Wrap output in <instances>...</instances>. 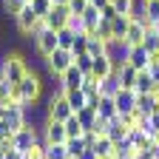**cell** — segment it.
<instances>
[{"instance_id":"obj_1","label":"cell","mask_w":159,"mask_h":159,"mask_svg":"<svg viewBox=\"0 0 159 159\" xmlns=\"http://www.w3.org/2000/svg\"><path fill=\"white\" fill-rule=\"evenodd\" d=\"M0 71H3V80L6 83H11L14 88L26 80V74L31 71L29 66H26V60L20 57L17 51H6L3 57H0Z\"/></svg>"},{"instance_id":"obj_2","label":"cell","mask_w":159,"mask_h":159,"mask_svg":"<svg viewBox=\"0 0 159 159\" xmlns=\"http://www.w3.org/2000/svg\"><path fill=\"white\" fill-rule=\"evenodd\" d=\"M40 97H43V80H40L37 71H29L26 80L17 85V97L14 99H20V102L29 108L31 102H40Z\"/></svg>"},{"instance_id":"obj_3","label":"cell","mask_w":159,"mask_h":159,"mask_svg":"<svg viewBox=\"0 0 159 159\" xmlns=\"http://www.w3.org/2000/svg\"><path fill=\"white\" fill-rule=\"evenodd\" d=\"M71 114H74V108L68 105V99H66L63 88L57 85V91H51L48 102H46V116H51V119H60V122H66V119H68Z\"/></svg>"},{"instance_id":"obj_4","label":"cell","mask_w":159,"mask_h":159,"mask_svg":"<svg viewBox=\"0 0 159 159\" xmlns=\"http://www.w3.org/2000/svg\"><path fill=\"white\" fill-rule=\"evenodd\" d=\"M68 66H74V51L71 48H54V54L46 57V71H48V77H57L60 80V74H63Z\"/></svg>"},{"instance_id":"obj_5","label":"cell","mask_w":159,"mask_h":159,"mask_svg":"<svg viewBox=\"0 0 159 159\" xmlns=\"http://www.w3.org/2000/svg\"><path fill=\"white\" fill-rule=\"evenodd\" d=\"M37 142H43V134H40V128L37 125H31V122H26L23 128H20L14 136H11V145L20 151V153H26L29 148H34Z\"/></svg>"},{"instance_id":"obj_6","label":"cell","mask_w":159,"mask_h":159,"mask_svg":"<svg viewBox=\"0 0 159 159\" xmlns=\"http://www.w3.org/2000/svg\"><path fill=\"white\" fill-rule=\"evenodd\" d=\"M40 134H43V142H48V145H57V142H66V139H68L66 122L51 119V116H46V122L40 125Z\"/></svg>"},{"instance_id":"obj_7","label":"cell","mask_w":159,"mask_h":159,"mask_svg":"<svg viewBox=\"0 0 159 159\" xmlns=\"http://www.w3.org/2000/svg\"><path fill=\"white\" fill-rule=\"evenodd\" d=\"M34 48H37V54L40 57H48V54H54V48H60V40H57V31L54 29H43L37 34V40H34Z\"/></svg>"},{"instance_id":"obj_8","label":"cell","mask_w":159,"mask_h":159,"mask_svg":"<svg viewBox=\"0 0 159 159\" xmlns=\"http://www.w3.org/2000/svg\"><path fill=\"white\" fill-rule=\"evenodd\" d=\"M11 20H14V26H17V31H20V34H31V29L37 26V20H40V17H37V11L31 9V3H29L23 11H17Z\"/></svg>"},{"instance_id":"obj_9","label":"cell","mask_w":159,"mask_h":159,"mask_svg":"<svg viewBox=\"0 0 159 159\" xmlns=\"http://www.w3.org/2000/svg\"><path fill=\"white\" fill-rule=\"evenodd\" d=\"M114 71H116V80H119V88H134L136 85L139 68H134L131 63H114Z\"/></svg>"},{"instance_id":"obj_10","label":"cell","mask_w":159,"mask_h":159,"mask_svg":"<svg viewBox=\"0 0 159 159\" xmlns=\"http://www.w3.org/2000/svg\"><path fill=\"white\" fill-rule=\"evenodd\" d=\"M125 63H131L134 68L142 71V68L151 66V51H148L142 43H139V46H131V48H128V57H125Z\"/></svg>"},{"instance_id":"obj_11","label":"cell","mask_w":159,"mask_h":159,"mask_svg":"<svg viewBox=\"0 0 159 159\" xmlns=\"http://www.w3.org/2000/svg\"><path fill=\"white\" fill-rule=\"evenodd\" d=\"M68 20H71V9H68V6H54L51 14L46 17V26L54 29V31H60V29L68 26Z\"/></svg>"},{"instance_id":"obj_12","label":"cell","mask_w":159,"mask_h":159,"mask_svg":"<svg viewBox=\"0 0 159 159\" xmlns=\"http://www.w3.org/2000/svg\"><path fill=\"white\" fill-rule=\"evenodd\" d=\"M83 80H85V74L80 71L77 63H74V66H68L63 74H60V83H57V85H60V88H80V85H83Z\"/></svg>"},{"instance_id":"obj_13","label":"cell","mask_w":159,"mask_h":159,"mask_svg":"<svg viewBox=\"0 0 159 159\" xmlns=\"http://www.w3.org/2000/svg\"><path fill=\"white\" fill-rule=\"evenodd\" d=\"M114 99H116V111H119V114L136 111V91H134V88H119V94H116Z\"/></svg>"},{"instance_id":"obj_14","label":"cell","mask_w":159,"mask_h":159,"mask_svg":"<svg viewBox=\"0 0 159 159\" xmlns=\"http://www.w3.org/2000/svg\"><path fill=\"white\" fill-rule=\"evenodd\" d=\"M91 74H94L97 80L111 77V74H114V57H111V54H99V57H94V68H91Z\"/></svg>"},{"instance_id":"obj_15","label":"cell","mask_w":159,"mask_h":159,"mask_svg":"<svg viewBox=\"0 0 159 159\" xmlns=\"http://www.w3.org/2000/svg\"><path fill=\"white\" fill-rule=\"evenodd\" d=\"M91 151H94L99 159H111V156L116 153V142H114V139L105 134V136H99L97 142H94V148H91Z\"/></svg>"},{"instance_id":"obj_16","label":"cell","mask_w":159,"mask_h":159,"mask_svg":"<svg viewBox=\"0 0 159 159\" xmlns=\"http://www.w3.org/2000/svg\"><path fill=\"white\" fill-rule=\"evenodd\" d=\"M153 88H156L153 74H151L148 68H142V71L136 74V85H134V91H136V94H153Z\"/></svg>"},{"instance_id":"obj_17","label":"cell","mask_w":159,"mask_h":159,"mask_svg":"<svg viewBox=\"0 0 159 159\" xmlns=\"http://www.w3.org/2000/svg\"><path fill=\"white\" fill-rule=\"evenodd\" d=\"M63 94H66V99H68V105L74 108V114H77L80 108L88 105V97H85L83 88H63Z\"/></svg>"},{"instance_id":"obj_18","label":"cell","mask_w":159,"mask_h":159,"mask_svg":"<svg viewBox=\"0 0 159 159\" xmlns=\"http://www.w3.org/2000/svg\"><path fill=\"white\" fill-rule=\"evenodd\" d=\"M97 114L102 116V119H114L119 111H116V99L114 97H105V94H99V102H97Z\"/></svg>"},{"instance_id":"obj_19","label":"cell","mask_w":159,"mask_h":159,"mask_svg":"<svg viewBox=\"0 0 159 159\" xmlns=\"http://www.w3.org/2000/svg\"><path fill=\"white\" fill-rule=\"evenodd\" d=\"M128 26H131V14H116V17L111 20L114 40H122V37H125V31H128Z\"/></svg>"},{"instance_id":"obj_20","label":"cell","mask_w":159,"mask_h":159,"mask_svg":"<svg viewBox=\"0 0 159 159\" xmlns=\"http://www.w3.org/2000/svg\"><path fill=\"white\" fill-rule=\"evenodd\" d=\"M66 151L71 159H77L83 151H88V142H85V136H74V139H66Z\"/></svg>"},{"instance_id":"obj_21","label":"cell","mask_w":159,"mask_h":159,"mask_svg":"<svg viewBox=\"0 0 159 159\" xmlns=\"http://www.w3.org/2000/svg\"><path fill=\"white\" fill-rule=\"evenodd\" d=\"M91 57H99V54H108V43L97 34H88V48H85Z\"/></svg>"},{"instance_id":"obj_22","label":"cell","mask_w":159,"mask_h":159,"mask_svg":"<svg viewBox=\"0 0 159 159\" xmlns=\"http://www.w3.org/2000/svg\"><path fill=\"white\" fill-rule=\"evenodd\" d=\"M99 94H105V97H116L119 94V80H116V71L105 80H99Z\"/></svg>"},{"instance_id":"obj_23","label":"cell","mask_w":159,"mask_h":159,"mask_svg":"<svg viewBox=\"0 0 159 159\" xmlns=\"http://www.w3.org/2000/svg\"><path fill=\"white\" fill-rule=\"evenodd\" d=\"M77 116H80V122H83V128L91 131V128L97 125V116H99V114H97V108L85 105V108H80V111H77Z\"/></svg>"},{"instance_id":"obj_24","label":"cell","mask_w":159,"mask_h":159,"mask_svg":"<svg viewBox=\"0 0 159 159\" xmlns=\"http://www.w3.org/2000/svg\"><path fill=\"white\" fill-rule=\"evenodd\" d=\"M66 134H68V139L83 136V134H85V128H83V122H80V116H77V114H71V116L66 119Z\"/></svg>"},{"instance_id":"obj_25","label":"cell","mask_w":159,"mask_h":159,"mask_svg":"<svg viewBox=\"0 0 159 159\" xmlns=\"http://www.w3.org/2000/svg\"><path fill=\"white\" fill-rule=\"evenodd\" d=\"M111 6L116 9V14H131L134 17V11L139 9V0H111Z\"/></svg>"},{"instance_id":"obj_26","label":"cell","mask_w":159,"mask_h":159,"mask_svg":"<svg viewBox=\"0 0 159 159\" xmlns=\"http://www.w3.org/2000/svg\"><path fill=\"white\" fill-rule=\"evenodd\" d=\"M139 11L145 17H151L153 23H159V0H142V3H139Z\"/></svg>"},{"instance_id":"obj_27","label":"cell","mask_w":159,"mask_h":159,"mask_svg":"<svg viewBox=\"0 0 159 159\" xmlns=\"http://www.w3.org/2000/svg\"><path fill=\"white\" fill-rule=\"evenodd\" d=\"M0 6H3V14L14 17L17 11H23V9L29 6V0H0Z\"/></svg>"},{"instance_id":"obj_28","label":"cell","mask_w":159,"mask_h":159,"mask_svg":"<svg viewBox=\"0 0 159 159\" xmlns=\"http://www.w3.org/2000/svg\"><path fill=\"white\" fill-rule=\"evenodd\" d=\"M57 40H60V48H74V40H77V31L74 29H60L57 31Z\"/></svg>"},{"instance_id":"obj_29","label":"cell","mask_w":159,"mask_h":159,"mask_svg":"<svg viewBox=\"0 0 159 159\" xmlns=\"http://www.w3.org/2000/svg\"><path fill=\"white\" fill-rule=\"evenodd\" d=\"M29 3H31V9L37 11V17H48L51 14V9H54V0H29Z\"/></svg>"},{"instance_id":"obj_30","label":"cell","mask_w":159,"mask_h":159,"mask_svg":"<svg viewBox=\"0 0 159 159\" xmlns=\"http://www.w3.org/2000/svg\"><path fill=\"white\" fill-rule=\"evenodd\" d=\"M46 159H68L66 142H57V145H48L46 142Z\"/></svg>"},{"instance_id":"obj_31","label":"cell","mask_w":159,"mask_h":159,"mask_svg":"<svg viewBox=\"0 0 159 159\" xmlns=\"http://www.w3.org/2000/svg\"><path fill=\"white\" fill-rule=\"evenodd\" d=\"M74 63H77V68L83 71V74H91V68H94V57H91L88 51H83V54L74 57Z\"/></svg>"},{"instance_id":"obj_32","label":"cell","mask_w":159,"mask_h":159,"mask_svg":"<svg viewBox=\"0 0 159 159\" xmlns=\"http://www.w3.org/2000/svg\"><path fill=\"white\" fill-rule=\"evenodd\" d=\"M97 37H102L105 43H114V29H111V20H99V26L94 31Z\"/></svg>"},{"instance_id":"obj_33","label":"cell","mask_w":159,"mask_h":159,"mask_svg":"<svg viewBox=\"0 0 159 159\" xmlns=\"http://www.w3.org/2000/svg\"><path fill=\"white\" fill-rule=\"evenodd\" d=\"M23 159H46V142H37L34 148H29L23 153Z\"/></svg>"},{"instance_id":"obj_34","label":"cell","mask_w":159,"mask_h":159,"mask_svg":"<svg viewBox=\"0 0 159 159\" xmlns=\"http://www.w3.org/2000/svg\"><path fill=\"white\" fill-rule=\"evenodd\" d=\"M142 46H145L148 51H159V34H156V31H148L145 40H142Z\"/></svg>"},{"instance_id":"obj_35","label":"cell","mask_w":159,"mask_h":159,"mask_svg":"<svg viewBox=\"0 0 159 159\" xmlns=\"http://www.w3.org/2000/svg\"><path fill=\"white\" fill-rule=\"evenodd\" d=\"M85 48H88V34L83 31V34H77V40H74V48H71V51H74V57H77V54H83Z\"/></svg>"},{"instance_id":"obj_36","label":"cell","mask_w":159,"mask_h":159,"mask_svg":"<svg viewBox=\"0 0 159 159\" xmlns=\"http://www.w3.org/2000/svg\"><path fill=\"white\" fill-rule=\"evenodd\" d=\"M68 29H74L77 34H83V31H85V20L80 17V14H71V20H68Z\"/></svg>"},{"instance_id":"obj_37","label":"cell","mask_w":159,"mask_h":159,"mask_svg":"<svg viewBox=\"0 0 159 159\" xmlns=\"http://www.w3.org/2000/svg\"><path fill=\"white\" fill-rule=\"evenodd\" d=\"M68 9H71V14H83L88 9V0H68Z\"/></svg>"},{"instance_id":"obj_38","label":"cell","mask_w":159,"mask_h":159,"mask_svg":"<svg viewBox=\"0 0 159 159\" xmlns=\"http://www.w3.org/2000/svg\"><path fill=\"white\" fill-rule=\"evenodd\" d=\"M99 11H102V20H114V17H116V9H114L111 3H108L105 9H99Z\"/></svg>"},{"instance_id":"obj_39","label":"cell","mask_w":159,"mask_h":159,"mask_svg":"<svg viewBox=\"0 0 159 159\" xmlns=\"http://www.w3.org/2000/svg\"><path fill=\"white\" fill-rule=\"evenodd\" d=\"M6 159H23V153H20L17 148H9L6 151Z\"/></svg>"},{"instance_id":"obj_40","label":"cell","mask_w":159,"mask_h":159,"mask_svg":"<svg viewBox=\"0 0 159 159\" xmlns=\"http://www.w3.org/2000/svg\"><path fill=\"white\" fill-rule=\"evenodd\" d=\"M77 159H99V156H97V153H94V151H91V148H88V151H83V153H80V156H77Z\"/></svg>"},{"instance_id":"obj_41","label":"cell","mask_w":159,"mask_h":159,"mask_svg":"<svg viewBox=\"0 0 159 159\" xmlns=\"http://www.w3.org/2000/svg\"><path fill=\"white\" fill-rule=\"evenodd\" d=\"M111 3V0H91V6H97V9H105Z\"/></svg>"},{"instance_id":"obj_42","label":"cell","mask_w":159,"mask_h":159,"mask_svg":"<svg viewBox=\"0 0 159 159\" xmlns=\"http://www.w3.org/2000/svg\"><path fill=\"white\" fill-rule=\"evenodd\" d=\"M151 139H153V145H159V128H156V131L151 134Z\"/></svg>"},{"instance_id":"obj_43","label":"cell","mask_w":159,"mask_h":159,"mask_svg":"<svg viewBox=\"0 0 159 159\" xmlns=\"http://www.w3.org/2000/svg\"><path fill=\"white\" fill-rule=\"evenodd\" d=\"M0 159H6V145L0 142Z\"/></svg>"},{"instance_id":"obj_44","label":"cell","mask_w":159,"mask_h":159,"mask_svg":"<svg viewBox=\"0 0 159 159\" xmlns=\"http://www.w3.org/2000/svg\"><path fill=\"white\" fill-rule=\"evenodd\" d=\"M0 119H3V102H0Z\"/></svg>"},{"instance_id":"obj_45","label":"cell","mask_w":159,"mask_h":159,"mask_svg":"<svg viewBox=\"0 0 159 159\" xmlns=\"http://www.w3.org/2000/svg\"><path fill=\"white\" fill-rule=\"evenodd\" d=\"M111 159H116V156H111Z\"/></svg>"}]
</instances>
